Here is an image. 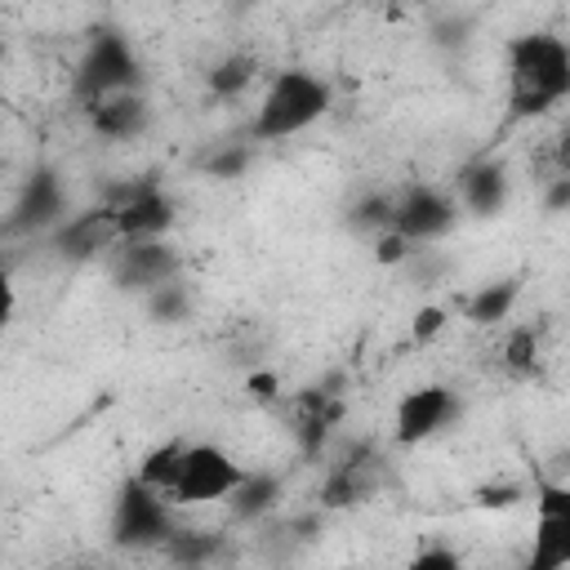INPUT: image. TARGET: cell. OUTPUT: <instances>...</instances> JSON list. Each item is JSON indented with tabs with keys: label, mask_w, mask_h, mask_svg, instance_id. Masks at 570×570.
Here are the masks:
<instances>
[{
	"label": "cell",
	"mask_w": 570,
	"mask_h": 570,
	"mask_svg": "<svg viewBox=\"0 0 570 570\" xmlns=\"http://www.w3.org/2000/svg\"><path fill=\"white\" fill-rule=\"evenodd\" d=\"M232 503V512H236V521H258V517H267L276 503H281V476L276 472H245V481H240V490L227 499Z\"/></svg>",
	"instance_id": "obj_18"
},
{
	"label": "cell",
	"mask_w": 570,
	"mask_h": 570,
	"mask_svg": "<svg viewBox=\"0 0 570 570\" xmlns=\"http://www.w3.org/2000/svg\"><path fill=\"white\" fill-rule=\"evenodd\" d=\"M347 227L361 232V236H370V240L387 236L392 232V191H365V196H356L347 205Z\"/></svg>",
	"instance_id": "obj_21"
},
{
	"label": "cell",
	"mask_w": 570,
	"mask_h": 570,
	"mask_svg": "<svg viewBox=\"0 0 570 570\" xmlns=\"http://www.w3.org/2000/svg\"><path fill=\"white\" fill-rule=\"evenodd\" d=\"M414 254V245L410 240H401L396 232H387V236H379L374 240V263H383V267H396V263H405Z\"/></svg>",
	"instance_id": "obj_27"
},
{
	"label": "cell",
	"mask_w": 570,
	"mask_h": 570,
	"mask_svg": "<svg viewBox=\"0 0 570 570\" xmlns=\"http://www.w3.org/2000/svg\"><path fill=\"white\" fill-rule=\"evenodd\" d=\"M245 463L236 454H227L223 445L214 441H187V454H183V468L169 485V503L174 508H200V503H227L240 481H245Z\"/></svg>",
	"instance_id": "obj_5"
},
{
	"label": "cell",
	"mask_w": 570,
	"mask_h": 570,
	"mask_svg": "<svg viewBox=\"0 0 570 570\" xmlns=\"http://www.w3.org/2000/svg\"><path fill=\"white\" fill-rule=\"evenodd\" d=\"M53 249L71 263H89V258H102L120 245V227H116V205L102 200V205H89V209H76L53 236Z\"/></svg>",
	"instance_id": "obj_12"
},
{
	"label": "cell",
	"mask_w": 570,
	"mask_h": 570,
	"mask_svg": "<svg viewBox=\"0 0 570 570\" xmlns=\"http://www.w3.org/2000/svg\"><path fill=\"white\" fill-rule=\"evenodd\" d=\"M245 392H249L258 405H281V401H285V392H281V383H276V374H272V370H263V374H249Z\"/></svg>",
	"instance_id": "obj_28"
},
{
	"label": "cell",
	"mask_w": 570,
	"mask_h": 570,
	"mask_svg": "<svg viewBox=\"0 0 570 570\" xmlns=\"http://www.w3.org/2000/svg\"><path fill=\"white\" fill-rule=\"evenodd\" d=\"M517 303H521V276H494V281L476 285L472 294H463L459 298V312H463V321L490 330V325L512 321Z\"/></svg>",
	"instance_id": "obj_16"
},
{
	"label": "cell",
	"mask_w": 570,
	"mask_h": 570,
	"mask_svg": "<svg viewBox=\"0 0 570 570\" xmlns=\"http://www.w3.org/2000/svg\"><path fill=\"white\" fill-rule=\"evenodd\" d=\"M142 307H147V316L156 321V325H178V321H187L191 316V289H187V281H174V285H165V289H156V294H147L142 298Z\"/></svg>",
	"instance_id": "obj_23"
},
{
	"label": "cell",
	"mask_w": 570,
	"mask_h": 570,
	"mask_svg": "<svg viewBox=\"0 0 570 570\" xmlns=\"http://www.w3.org/2000/svg\"><path fill=\"white\" fill-rule=\"evenodd\" d=\"M85 116H89V129L98 138H107V142H134L151 125V102H147V94H120V98H107V102L89 107Z\"/></svg>",
	"instance_id": "obj_15"
},
{
	"label": "cell",
	"mask_w": 570,
	"mask_h": 570,
	"mask_svg": "<svg viewBox=\"0 0 570 570\" xmlns=\"http://www.w3.org/2000/svg\"><path fill=\"white\" fill-rule=\"evenodd\" d=\"M463 209L454 187L441 183H405L392 191V232L410 245H436L459 227Z\"/></svg>",
	"instance_id": "obj_6"
},
{
	"label": "cell",
	"mask_w": 570,
	"mask_h": 570,
	"mask_svg": "<svg viewBox=\"0 0 570 570\" xmlns=\"http://www.w3.org/2000/svg\"><path fill=\"white\" fill-rule=\"evenodd\" d=\"M107 200L116 205L120 240H169V232L178 223V200L156 174L134 178L125 191H116Z\"/></svg>",
	"instance_id": "obj_10"
},
{
	"label": "cell",
	"mask_w": 570,
	"mask_h": 570,
	"mask_svg": "<svg viewBox=\"0 0 570 570\" xmlns=\"http://www.w3.org/2000/svg\"><path fill=\"white\" fill-rule=\"evenodd\" d=\"M463 414V401L450 383H419L410 392H401V401L392 405V445L414 450L428 445L432 436H441L454 419Z\"/></svg>",
	"instance_id": "obj_8"
},
{
	"label": "cell",
	"mask_w": 570,
	"mask_h": 570,
	"mask_svg": "<svg viewBox=\"0 0 570 570\" xmlns=\"http://www.w3.org/2000/svg\"><path fill=\"white\" fill-rule=\"evenodd\" d=\"M508 196H512V178H508V165L499 156H476V160H468L454 174V200L472 218L503 214L508 209Z\"/></svg>",
	"instance_id": "obj_13"
},
{
	"label": "cell",
	"mask_w": 570,
	"mask_h": 570,
	"mask_svg": "<svg viewBox=\"0 0 570 570\" xmlns=\"http://www.w3.org/2000/svg\"><path fill=\"white\" fill-rule=\"evenodd\" d=\"M543 209H548V214L570 209V178H548V187H543Z\"/></svg>",
	"instance_id": "obj_30"
},
{
	"label": "cell",
	"mask_w": 570,
	"mask_h": 570,
	"mask_svg": "<svg viewBox=\"0 0 570 570\" xmlns=\"http://www.w3.org/2000/svg\"><path fill=\"white\" fill-rule=\"evenodd\" d=\"M62 570H76V566H62Z\"/></svg>",
	"instance_id": "obj_32"
},
{
	"label": "cell",
	"mask_w": 570,
	"mask_h": 570,
	"mask_svg": "<svg viewBox=\"0 0 570 570\" xmlns=\"http://www.w3.org/2000/svg\"><path fill=\"white\" fill-rule=\"evenodd\" d=\"M71 218V209H67V183H62V174L53 169V165H36L27 178H22V187H18V196H13V205H9V232H58L62 223Z\"/></svg>",
	"instance_id": "obj_11"
},
{
	"label": "cell",
	"mask_w": 570,
	"mask_h": 570,
	"mask_svg": "<svg viewBox=\"0 0 570 570\" xmlns=\"http://www.w3.org/2000/svg\"><path fill=\"white\" fill-rule=\"evenodd\" d=\"M334 107V85L325 76H316L312 67H285L267 80L254 120H249V142L267 147V142H289L298 134H307L316 120H325Z\"/></svg>",
	"instance_id": "obj_2"
},
{
	"label": "cell",
	"mask_w": 570,
	"mask_h": 570,
	"mask_svg": "<svg viewBox=\"0 0 570 570\" xmlns=\"http://www.w3.org/2000/svg\"><path fill=\"white\" fill-rule=\"evenodd\" d=\"M178 530V508L151 490L147 481H138L134 472L116 485L111 494V512H107V539L120 552H165V543Z\"/></svg>",
	"instance_id": "obj_4"
},
{
	"label": "cell",
	"mask_w": 570,
	"mask_h": 570,
	"mask_svg": "<svg viewBox=\"0 0 570 570\" xmlns=\"http://www.w3.org/2000/svg\"><path fill=\"white\" fill-rule=\"evenodd\" d=\"M254 80H258V58H254V53H240V49L214 58L209 71H205V89H209V98H218V102H236L240 94H249Z\"/></svg>",
	"instance_id": "obj_17"
},
{
	"label": "cell",
	"mask_w": 570,
	"mask_h": 570,
	"mask_svg": "<svg viewBox=\"0 0 570 570\" xmlns=\"http://www.w3.org/2000/svg\"><path fill=\"white\" fill-rule=\"evenodd\" d=\"M521 499V490L517 485H503V490H490L485 499H481V508H512Z\"/></svg>",
	"instance_id": "obj_31"
},
{
	"label": "cell",
	"mask_w": 570,
	"mask_h": 570,
	"mask_svg": "<svg viewBox=\"0 0 570 570\" xmlns=\"http://www.w3.org/2000/svg\"><path fill=\"white\" fill-rule=\"evenodd\" d=\"M249 165H254V142H223V147H214V151L205 156V174H214V178H223V183L240 178Z\"/></svg>",
	"instance_id": "obj_24"
},
{
	"label": "cell",
	"mask_w": 570,
	"mask_h": 570,
	"mask_svg": "<svg viewBox=\"0 0 570 570\" xmlns=\"http://www.w3.org/2000/svg\"><path fill=\"white\" fill-rule=\"evenodd\" d=\"M120 94H142L138 49L120 27H94L76 58V71H71V98L89 111Z\"/></svg>",
	"instance_id": "obj_3"
},
{
	"label": "cell",
	"mask_w": 570,
	"mask_h": 570,
	"mask_svg": "<svg viewBox=\"0 0 570 570\" xmlns=\"http://www.w3.org/2000/svg\"><path fill=\"white\" fill-rule=\"evenodd\" d=\"M503 85H508L512 120H534V116L557 111L570 98V40L548 27L508 36Z\"/></svg>",
	"instance_id": "obj_1"
},
{
	"label": "cell",
	"mask_w": 570,
	"mask_h": 570,
	"mask_svg": "<svg viewBox=\"0 0 570 570\" xmlns=\"http://www.w3.org/2000/svg\"><path fill=\"white\" fill-rule=\"evenodd\" d=\"M107 276L120 294H156L174 281H183V258L169 240H120L107 254Z\"/></svg>",
	"instance_id": "obj_9"
},
{
	"label": "cell",
	"mask_w": 570,
	"mask_h": 570,
	"mask_svg": "<svg viewBox=\"0 0 570 570\" xmlns=\"http://www.w3.org/2000/svg\"><path fill=\"white\" fill-rule=\"evenodd\" d=\"M401 570H463V557H459V548H450V543H423V548H414V552L405 557Z\"/></svg>",
	"instance_id": "obj_25"
},
{
	"label": "cell",
	"mask_w": 570,
	"mask_h": 570,
	"mask_svg": "<svg viewBox=\"0 0 570 570\" xmlns=\"http://www.w3.org/2000/svg\"><path fill=\"white\" fill-rule=\"evenodd\" d=\"M445 325H450V312H445L441 303H423V307L414 312V321H410V338L423 347V343L441 338V334H445Z\"/></svg>",
	"instance_id": "obj_26"
},
{
	"label": "cell",
	"mask_w": 570,
	"mask_h": 570,
	"mask_svg": "<svg viewBox=\"0 0 570 570\" xmlns=\"http://www.w3.org/2000/svg\"><path fill=\"white\" fill-rule=\"evenodd\" d=\"M499 365L508 370V379H534L539 374V334L534 330H512L503 338V352H499Z\"/></svg>",
	"instance_id": "obj_22"
},
{
	"label": "cell",
	"mask_w": 570,
	"mask_h": 570,
	"mask_svg": "<svg viewBox=\"0 0 570 570\" xmlns=\"http://www.w3.org/2000/svg\"><path fill=\"white\" fill-rule=\"evenodd\" d=\"M183 454H187V441H183V436H169V441L151 445V450L138 459L134 476H138V481H147L151 490L169 494V485H174V476H178V468H183Z\"/></svg>",
	"instance_id": "obj_20"
},
{
	"label": "cell",
	"mask_w": 570,
	"mask_h": 570,
	"mask_svg": "<svg viewBox=\"0 0 570 570\" xmlns=\"http://www.w3.org/2000/svg\"><path fill=\"white\" fill-rule=\"evenodd\" d=\"M521 570H570V481H534V521Z\"/></svg>",
	"instance_id": "obj_7"
},
{
	"label": "cell",
	"mask_w": 570,
	"mask_h": 570,
	"mask_svg": "<svg viewBox=\"0 0 570 570\" xmlns=\"http://www.w3.org/2000/svg\"><path fill=\"white\" fill-rule=\"evenodd\" d=\"M281 405H285V414H289V432H294V441H298L303 454H316V450L325 445L330 428L343 419L338 392H325V387H303V392L285 396Z\"/></svg>",
	"instance_id": "obj_14"
},
{
	"label": "cell",
	"mask_w": 570,
	"mask_h": 570,
	"mask_svg": "<svg viewBox=\"0 0 570 570\" xmlns=\"http://www.w3.org/2000/svg\"><path fill=\"white\" fill-rule=\"evenodd\" d=\"M218 552H223V534L196 530V525H178L174 539L165 543V557H169L178 570H205Z\"/></svg>",
	"instance_id": "obj_19"
},
{
	"label": "cell",
	"mask_w": 570,
	"mask_h": 570,
	"mask_svg": "<svg viewBox=\"0 0 570 570\" xmlns=\"http://www.w3.org/2000/svg\"><path fill=\"white\" fill-rule=\"evenodd\" d=\"M548 160H552V178H570V125H566V129L552 138Z\"/></svg>",
	"instance_id": "obj_29"
}]
</instances>
